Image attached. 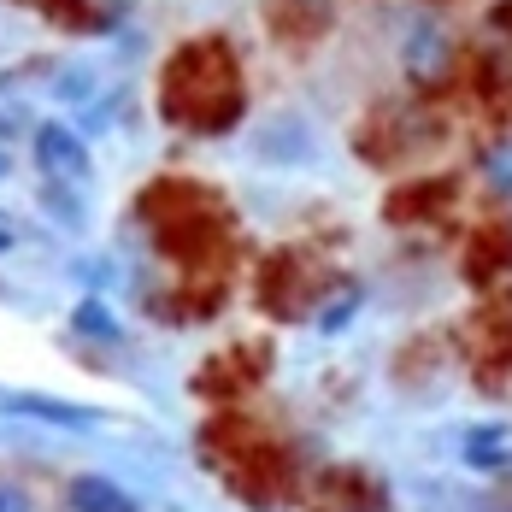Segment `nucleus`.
<instances>
[{"label":"nucleus","instance_id":"nucleus-3","mask_svg":"<svg viewBox=\"0 0 512 512\" xmlns=\"http://www.w3.org/2000/svg\"><path fill=\"white\" fill-rule=\"evenodd\" d=\"M0 512H24V501H18L12 489H0Z\"/></svg>","mask_w":512,"mask_h":512},{"label":"nucleus","instance_id":"nucleus-1","mask_svg":"<svg viewBox=\"0 0 512 512\" xmlns=\"http://www.w3.org/2000/svg\"><path fill=\"white\" fill-rule=\"evenodd\" d=\"M71 507L77 512H136V501L118 483H106V477H77L71 483Z\"/></svg>","mask_w":512,"mask_h":512},{"label":"nucleus","instance_id":"nucleus-2","mask_svg":"<svg viewBox=\"0 0 512 512\" xmlns=\"http://www.w3.org/2000/svg\"><path fill=\"white\" fill-rule=\"evenodd\" d=\"M42 154H48L59 171H71V177H83V171H89V159L71 148V136H65V130H42Z\"/></svg>","mask_w":512,"mask_h":512}]
</instances>
